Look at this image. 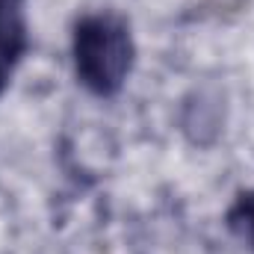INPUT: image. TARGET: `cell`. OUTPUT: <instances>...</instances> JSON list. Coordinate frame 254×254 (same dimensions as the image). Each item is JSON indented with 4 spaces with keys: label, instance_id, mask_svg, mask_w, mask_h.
I'll return each mask as SVG.
<instances>
[{
    "label": "cell",
    "instance_id": "cell-3",
    "mask_svg": "<svg viewBox=\"0 0 254 254\" xmlns=\"http://www.w3.org/2000/svg\"><path fill=\"white\" fill-rule=\"evenodd\" d=\"M228 228L254 252V190H246L234 198V204L225 213Z\"/></svg>",
    "mask_w": 254,
    "mask_h": 254
},
{
    "label": "cell",
    "instance_id": "cell-1",
    "mask_svg": "<svg viewBox=\"0 0 254 254\" xmlns=\"http://www.w3.org/2000/svg\"><path fill=\"white\" fill-rule=\"evenodd\" d=\"M74 71L83 89L98 98H113L127 83L136 63L130 21L116 12H89L77 18L71 36Z\"/></svg>",
    "mask_w": 254,
    "mask_h": 254
},
{
    "label": "cell",
    "instance_id": "cell-2",
    "mask_svg": "<svg viewBox=\"0 0 254 254\" xmlns=\"http://www.w3.org/2000/svg\"><path fill=\"white\" fill-rule=\"evenodd\" d=\"M30 51L27 0H0V95Z\"/></svg>",
    "mask_w": 254,
    "mask_h": 254
}]
</instances>
